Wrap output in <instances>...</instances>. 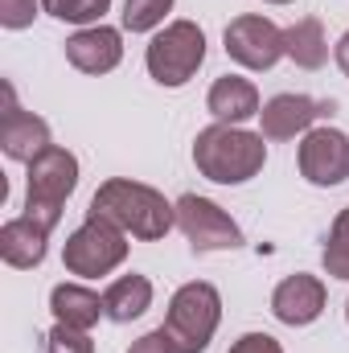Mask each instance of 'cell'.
<instances>
[{"label": "cell", "mask_w": 349, "mask_h": 353, "mask_svg": "<svg viewBox=\"0 0 349 353\" xmlns=\"http://www.w3.org/2000/svg\"><path fill=\"white\" fill-rule=\"evenodd\" d=\"M87 214L119 226L128 239H140V243H161L177 226V201H165L161 189H152L144 181H132V176L103 181L90 197Z\"/></svg>", "instance_id": "cell-1"}, {"label": "cell", "mask_w": 349, "mask_h": 353, "mask_svg": "<svg viewBox=\"0 0 349 353\" xmlns=\"http://www.w3.org/2000/svg\"><path fill=\"white\" fill-rule=\"evenodd\" d=\"M193 165L214 185H247L267 165V140L239 123H210L193 140Z\"/></svg>", "instance_id": "cell-2"}, {"label": "cell", "mask_w": 349, "mask_h": 353, "mask_svg": "<svg viewBox=\"0 0 349 353\" xmlns=\"http://www.w3.org/2000/svg\"><path fill=\"white\" fill-rule=\"evenodd\" d=\"M79 189V157L70 148H46L37 161H29V185H25V218L54 234L62 222L66 197Z\"/></svg>", "instance_id": "cell-3"}, {"label": "cell", "mask_w": 349, "mask_h": 353, "mask_svg": "<svg viewBox=\"0 0 349 353\" xmlns=\"http://www.w3.org/2000/svg\"><path fill=\"white\" fill-rule=\"evenodd\" d=\"M218 325H222V292L214 283L193 279L173 292L169 312H165V329L181 353H206Z\"/></svg>", "instance_id": "cell-4"}, {"label": "cell", "mask_w": 349, "mask_h": 353, "mask_svg": "<svg viewBox=\"0 0 349 353\" xmlns=\"http://www.w3.org/2000/svg\"><path fill=\"white\" fill-rule=\"evenodd\" d=\"M206 62V29L197 21H169L165 29L152 33L148 50H144V66L148 79L161 87H185Z\"/></svg>", "instance_id": "cell-5"}, {"label": "cell", "mask_w": 349, "mask_h": 353, "mask_svg": "<svg viewBox=\"0 0 349 353\" xmlns=\"http://www.w3.org/2000/svg\"><path fill=\"white\" fill-rule=\"evenodd\" d=\"M123 259H128V234L103 218H90V214L62 247V267L79 279L111 275L115 267H123Z\"/></svg>", "instance_id": "cell-6"}, {"label": "cell", "mask_w": 349, "mask_h": 353, "mask_svg": "<svg viewBox=\"0 0 349 353\" xmlns=\"http://www.w3.org/2000/svg\"><path fill=\"white\" fill-rule=\"evenodd\" d=\"M177 230L189 239L193 251L210 255V251H235L243 247V226L210 197L201 193H181L177 197Z\"/></svg>", "instance_id": "cell-7"}, {"label": "cell", "mask_w": 349, "mask_h": 353, "mask_svg": "<svg viewBox=\"0 0 349 353\" xmlns=\"http://www.w3.org/2000/svg\"><path fill=\"white\" fill-rule=\"evenodd\" d=\"M222 50L230 62H239L243 70H271L279 66L288 54H283V29L271 21V17H259V12H243L235 17L226 29H222Z\"/></svg>", "instance_id": "cell-8"}, {"label": "cell", "mask_w": 349, "mask_h": 353, "mask_svg": "<svg viewBox=\"0 0 349 353\" xmlns=\"http://www.w3.org/2000/svg\"><path fill=\"white\" fill-rule=\"evenodd\" d=\"M300 176L317 189H333L349 181V136L341 128L317 123L308 136H300V152H296Z\"/></svg>", "instance_id": "cell-9"}, {"label": "cell", "mask_w": 349, "mask_h": 353, "mask_svg": "<svg viewBox=\"0 0 349 353\" xmlns=\"http://www.w3.org/2000/svg\"><path fill=\"white\" fill-rule=\"evenodd\" d=\"M325 115H333V99H312V94H296V90H283V94H271L259 111V132L267 144H279V140H296V136H308Z\"/></svg>", "instance_id": "cell-10"}, {"label": "cell", "mask_w": 349, "mask_h": 353, "mask_svg": "<svg viewBox=\"0 0 349 353\" xmlns=\"http://www.w3.org/2000/svg\"><path fill=\"white\" fill-rule=\"evenodd\" d=\"M325 300H329L325 279L308 275V271H296V275H288V279L275 283V292H271V316L279 325H288V329H304V325L321 321Z\"/></svg>", "instance_id": "cell-11"}, {"label": "cell", "mask_w": 349, "mask_h": 353, "mask_svg": "<svg viewBox=\"0 0 349 353\" xmlns=\"http://www.w3.org/2000/svg\"><path fill=\"white\" fill-rule=\"evenodd\" d=\"M66 62L79 74H111L123 62V29L115 25H87L66 37Z\"/></svg>", "instance_id": "cell-12"}, {"label": "cell", "mask_w": 349, "mask_h": 353, "mask_svg": "<svg viewBox=\"0 0 349 353\" xmlns=\"http://www.w3.org/2000/svg\"><path fill=\"white\" fill-rule=\"evenodd\" d=\"M4 90H8V107H4V119H0V148H4L8 161L29 165V161H37L46 148H54V132H50V123H46L41 115L21 111V107L12 103V87H4Z\"/></svg>", "instance_id": "cell-13"}, {"label": "cell", "mask_w": 349, "mask_h": 353, "mask_svg": "<svg viewBox=\"0 0 349 353\" xmlns=\"http://www.w3.org/2000/svg\"><path fill=\"white\" fill-rule=\"evenodd\" d=\"M206 111L214 115V123H247V119H259L263 103H259V90L251 79L243 74H222L214 79V87L206 94Z\"/></svg>", "instance_id": "cell-14"}, {"label": "cell", "mask_w": 349, "mask_h": 353, "mask_svg": "<svg viewBox=\"0 0 349 353\" xmlns=\"http://www.w3.org/2000/svg\"><path fill=\"white\" fill-rule=\"evenodd\" d=\"M50 255V230H41L37 222H29L25 214L21 218H8L0 226V259L17 271H33V267L46 263Z\"/></svg>", "instance_id": "cell-15"}, {"label": "cell", "mask_w": 349, "mask_h": 353, "mask_svg": "<svg viewBox=\"0 0 349 353\" xmlns=\"http://www.w3.org/2000/svg\"><path fill=\"white\" fill-rule=\"evenodd\" d=\"M50 312H54L58 325L83 329V333H90V329L99 325V316H107L103 296L90 292L87 283H58V288L50 292Z\"/></svg>", "instance_id": "cell-16"}, {"label": "cell", "mask_w": 349, "mask_h": 353, "mask_svg": "<svg viewBox=\"0 0 349 353\" xmlns=\"http://www.w3.org/2000/svg\"><path fill=\"white\" fill-rule=\"evenodd\" d=\"M103 308H107V321H115V325L140 321V316L152 308V279L140 275V271L111 279L107 292H103Z\"/></svg>", "instance_id": "cell-17"}, {"label": "cell", "mask_w": 349, "mask_h": 353, "mask_svg": "<svg viewBox=\"0 0 349 353\" xmlns=\"http://www.w3.org/2000/svg\"><path fill=\"white\" fill-rule=\"evenodd\" d=\"M283 54L288 62H296L300 70H321L329 62V37L325 25L317 17H300L296 25L283 29Z\"/></svg>", "instance_id": "cell-18"}, {"label": "cell", "mask_w": 349, "mask_h": 353, "mask_svg": "<svg viewBox=\"0 0 349 353\" xmlns=\"http://www.w3.org/2000/svg\"><path fill=\"white\" fill-rule=\"evenodd\" d=\"M41 8L62 25L87 29V25H103V17L111 12V0H41Z\"/></svg>", "instance_id": "cell-19"}, {"label": "cell", "mask_w": 349, "mask_h": 353, "mask_svg": "<svg viewBox=\"0 0 349 353\" xmlns=\"http://www.w3.org/2000/svg\"><path fill=\"white\" fill-rule=\"evenodd\" d=\"M321 267L333 279H349V205L329 226V239H325V251H321Z\"/></svg>", "instance_id": "cell-20"}, {"label": "cell", "mask_w": 349, "mask_h": 353, "mask_svg": "<svg viewBox=\"0 0 349 353\" xmlns=\"http://www.w3.org/2000/svg\"><path fill=\"white\" fill-rule=\"evenodd\" d=\"M177 0H123V33H157Z\"/></svg>", "instance_id": "cell-21"}, {"label": "cell", "mask_w": 349, "mask_h": 353, "mask_svg": "<svg viewBox=\"0 0 349 353\" xmlns=\"http://www.w3.org/2000/svg\"><path fill=\"white\" fill-rule=\"evenodd\" d=\"M46 353H94V341L83 329H70V325L54 321V329L46 333Z\"/></svg>", "instance_id": "cell-22"}, {"label": "cell", "mask_w": 349, "mask_h": 353, "mask_svg": "<svg viewBox=\"0 0 349 353\" xmlns=\"http://www.w3.org/2000/svg\"><path fill=\"white\" fill-rule=\"evenodd\" d=\"M37 12H46L41 0H0V25H4L8 33L29 29V25L37 21Z\"/></svg>", "instance_id": "cell-23"}, {"label": "cell", "mask_w": 349, "mask_h": 353, "mask_svg": "<svg viewBox=\"0 0 349 353\" xmlns=\"http://www.w3.org/2000/svg\"><path fill=\"white\" fill-rule=\"evenodd\" d=\"M128 353H181V350H177V341L169 337V329L161 325V329H152V333L136 337V341H132V350H128Z\"/></svg>", "instance_id": "cell-24"}, {"label": "cell", "mask_w": 349, "mask_h": 353, "mask_svg": "<svg viewBox=\"0 0 349 353\" xmlns=\"http://www.w3.org/2000/svg\"><path fill=\"white\" fill-rule=\"evenodd\" d=\"M230 353H283V345H279L271 333H243V337L230 345Z\"/></svg>", "instance_id": "cell-25"}, {"label": "cell", "mask_w": 349, "mask_h": 353, "mask_svg": "<svg viewBox=\"0 0 349 353\" xmlns=\"http://www.w3.org/2000/svg\"><path fill=\"white\" fill-rule=\"evenodd\" d=\"M333 58H337V66H341V74L349 79V29L337 37V46H333Z\"/></svg>", "instance_id": "cell-26"}, {"label": "cell", "mask_w": 349, "mask_h": 353, "mask_svg": "<svg viewBox=\"0 0 349 353\" xmlns=\"http://www.w3.org/2000/svg\"><path fill=\"white\" fill-rule=\"evenodd\" d=\"M263 4H292V0H263Z\"/></svg>", "instance_id": "cell-27"}, {"label": "cell", "mask_w": 349, "mask_h": 353, "mask_svg": "<svg viewBox=\"0 0 349 353\" xmlns=\"http://www.w3.org/2000/svg\"><path fill=\"white\" fill-rule=\"evenodd\" d=\"M346 325H349V300H346Z\"/></svg>", "instance_id": "cell-28"}]
</instances>
